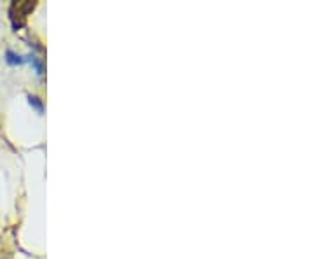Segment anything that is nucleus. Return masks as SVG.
I'll use <instances>...</instances> for the list:
<instances>
[{
    "label": "nucleus",
    "instance_id": "f257e3e1",
    "mask_svg": "<svg viewBox=\"0 0 315 259\" xmlns=\"http://www.w3.org/2000/svg\"><path fill=\"white\" fill-rule=\"evenodd\" d=\"M25 58L30 62V65H32V69L35 70V74H37L39 77H42L44 75V72H46V65H44V62L40 58H39L37 54H28V56H25Z\"/></svg>",
    "mask_w": 315,
    "mask_h": 259
},
{
    "label": "nucleus",
    "instance_id": "f03ea898",
    "mask_svg": "<svg viewBox=\"0 0 315 259\" xmlns=\"http://www.w3.org/2000/svg\"><path fill=\"white\" fill-rule=\"evenodd\" d=\"M5 62H7L9 65H12V67H18V65H23V63L27 62V58H25L23 54L16 53V51L7 49V51H5Z\"/></svg>",
    "mask_w": 315,
    "mask_h": 259
},
{
    "label": "nucleus",
    "instance_id": "7ed1b4c3",
    "mask_svg": "<svg viewBox=\"0 0 315 259\" xmlns=\"http://www.w3.org/2000/svg\"><path fill=\"white\" fill-rule=\"evenodd\" d=\"M27 100H28V104H30V107L32 109H35L39 114H44V102L40 100L39 97H35V95H27Z\"/></svg>",
    "mask_w": 315,
    "mask_h": 259
}]
</instances>
